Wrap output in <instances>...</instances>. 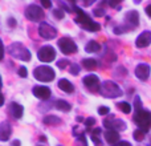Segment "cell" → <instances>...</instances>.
Segmentation results:
<instances>
[{"label": "cell", "mask_w": 151, "mask_h": 146, "mask_svg": "<svg viewBox=\"0 0 151 146\" xmlns=\"http://www.w3.org/2000/svg\"><path fill=\"white\" fill-rule=\"evenodd\" d=\"M99 49H101L99 43L94 41V40H90V41L86 44V47H85V51L86 52H89V53H96V52H98Z\"/></svg>", "instance_id": "obj_20"}, {"label": "cell", "mask_w": 151, "mask_h": 146, "mask_svg": "<svg viewBox=\"0 0 151 146\" xmlns=\"http://www.w3.org/2000/svg\"><path fill=\"white\" fill-rule=\"evenodd\" d=\"M83 85L89 89L90 92H99L101 90V84H99V78L96 74H88L83 77L82 80Z\"/></svg>", "instance_id": "obj_11"}, {"label": "cell", "mask_w": 151, "mask_h": 146, "mask_svg": "<svg viewBox=\"0 0 151 146\" xmlns=\"http://www.w3.org/2000/svg\"><path fill=\"white\" fill-rule=\"evenodd\" d=\"M139 25V15L137 11H129L125 15V25L123 27H117L114 28L115 33H123L126 31L134 29L135 27Z\"/></svg>", "instance_id": "obj_2"}, {"label": "cell", "mask_w": 151, "mask_h": 146, "mask_svg": "<svg viewBox=\"0 0 151 146\" xmlns=\"http://www.w3.org/2000/svg\"><path fill=\"white\" fill-rule=\"evenodd\" d=\"M118 109L121 110L122 113H125V114H129V113L131 112V105L129 104L127 101H121V102H118Z\"/></svg>", "instance_id": "obj_24"}, {"label": "cell", "mask_w": 151, "mask_h": 146, "mask_svg": "<svg viewBox=\"0 0 151 146\" xmlns=\"http://www.w3.org/2000/svg\"><path fill=\"white\" fill-rule=\"evenodd\" d=\"M41 5L44 8H50V7H52V3H50V1H42V0H41Z\"/></svg>", "instance_id": "obj_36"}, {"label": "cell", "mask_w": 151, "mask_h": 146, "mask_svg": "<svg viewBox=\"0 0 151 146\" xmlns=\"http://www.w3.org/2000/svg\"><path fill=\"white\" fill-rule=\"evenodd\" d=\"M11 133H12V129H11V125L8 122H1L0 124V139L1 141H8V138L11 137Z\"/></svg>", "instance_id": "obj_17"}, {"label": "cell", "mask_w": 151, "mask_h": 146, "mask_svg": "<svg viewBox=\"0 0 151 146\" xmlns=\"http://www.w3.org/2000/svg\"><path fill=\"white\" fill-rule=\"evenodd\" d=\"M39 146H41V145H39Z\"/></svg>", "instance_id": "obj_42"}, {"label": "cell", "mask_w": 151, "mask_h": 146, "mask_svg": "<svg viewBox=\"0 0 151 146\" xmlns=\"http://www.w3.org/2000/svg\"><path fill=\"white\" fill-rule=\"evenodd\" d=\"M58 88L63 92H65V93H72V92L74 90L73 84L69 80H66V78H61V80L58 81Z\"/></svg>", "instance_id": "obj_19"}, {"label": "cell", "mask_w": 151, "mask_h": 146, "mask_svg": "<svg viewBox=\"0 0 151 146\" xmlns=\"http://www.w3.org/2000/svg\"><path fill=\"white\" fill-rule=\"evenodd\" d=\"M77 146H88V144H86V141H85V138H83L82 136L77 138Z\"/></svg>", "instance_id": "obj_34"}, {"label": "cell", "mask_w": 151, "mask_h": 146, "mask_svg": "<svg viewBox=\"0 0 151 146\" xmlns=\"http://www.w3.org/2000/svg\"><path fill=\"white\" fill-rule=\"evenodd\" d=\"M9 55L12 57L17 59V60H21V61H29L31 60V52H29L28 48H25L23 44L20 43H13L9 48Z\"/></svg>", "instance_id": "obj_4"}, {"label": "cell", "mask_w": 151, "mask_h": 146, "mask_svg": "<svg viewBox=\"0 0 151 146\" xmlns=\"http://www.w3.org/2000/svg\"><path fill=\"white\" fill-rule=\"evenodd\" d=\"M150 72H151V68L149 64H146V63L138 64V66L135 68V76L142 81H146L149 78Z\"/></svg>", "instance_id": "obj_13"}, {"label": "cell", "mask_w": 151, "mask_h": 146, "mask_svg": "<svg viewBox=\"0 0 151 146\" xmlns=\"http://www.w3.org/2000/svg\"><path fill=\"white\" fill-rule=\"evenodd\" d=\"M104 138H105V141H106V144H109L111 146H114V145H117L118 142H121L119 141V133H118V132H114V130H107L106 133H105Z\"/></svg>", "instance_id": "obj_16"}, {"label": "cell", "mask_w": 151, "mask_h": 146, "mask_svg": "<svg viewBox=\"0 0 151 146\" xmlns=\"http://www.w3.org/2000/svg\"><path fill=\"white\" fill-rule=\"evenodd\" d=\"M94 124H96V120H94V118H88V120L85 121V128H91Z\"/></svg>", "instance_id": "obj_33"}, {"label": "cell", "mask_w": 151, "mask_h": 146, "mask_svg": "<svg viewBox=\"0 0 151 146\" xmlns=\"http://www.w3.org/2000/svg\"><path fill=\"white\" fill-rule=\"evenodd\" d=\"M114 146H131V145L129 144L127 141H121V142H118V144L114 145Z\"/></svg>", "instance_id": "obj_37"}, {"label": "cell", "mask_w": 151, "mask_h": 146, "mask_svg": "<svg viewBox=\"0 0 151 146\" xmlns=\"http://www.w3.org/2000/svg\"><path fill=\"white\" fill-rule=\"evenodd\" d=\"M58 48L64 55H73L77 52V45L70 37H63L58 40Z\"/></svg>", "instance_id": "obj_10"}, {"label": "cell", "mask_w": 151, "mask_h": 146, "mask_svg": "<svg viewBox=\"0 0 151 146\" xmlns=\"http://www.w3.org/2000/svg\"><path fill=\"white\" fill-rule=\"evenodd\" d=\"M33 76L36 80L41 81V82H50V81L55 80L56 73L53 71V68H50V66L40 65L33 71Z\"/></svg>", "instance_id": "obj_5"}, {"label": "cell", "mask_w": 151, "mask_h": 146, "mask_svg": "<svg viewBox=\"0 0 151 146\" xmlns=\"http://www.w3.org/2000/svg\"><path fill=\"white\" fill-rule=\"evenodd\" d=\"M99 93L104 97H106V98H117V97H121L123 94L122 89H121L114 81H110V80L101 84V90H99Z\"/></svg>", "instance_id": "obj_3"}, {"label": "cell", "mask_w": 151, "mask_h": 146, "mask_svg": "<svg viewBox=\"0 0 151 146\" xmlns=\"http://www.w3.org/2000/svg\"><path fill=\"white\" fill-rule=\"evenodd\" d=\"M94 15H96V16H104L105 15V11L102 9V8H97V9H94Z\"/></svg>", "instance_id": "obj_35"}, {"label": "cell", "mask_w": 151, "mask_h": 146, "mask_svg": "<svg viewBox=\"0 0 151 146\" xmlns=\"http://www.w3.org/2000/svg\"><path fill=\"white\" fill-rule=\"evenodd\" d=\"M8 25H11V27H15V25H16V21H15V19H9V20H8Z\"/></svg>", "instance_id": "obj_38"}, {"label": "cell", "mask_w": 151, "mask_h": 146, "mask_svg": "<svg viewBox=\"0 0 151 146\" xmlns=\"http://www.w3.org/2000/svg\"><path fill=\"white\" fill-rule=\"evenodd\" d=\"M53 15H55L57 19H63L64 17V11L63 9H55L53 11Z\"/></svg>", "instance_id": "obj_32"}, {"label": "cell", "mask_w": 151, "mask_h": 146, "mask_svg": "<svg viewBox=\"0 0 151 146\" xmlns=\"http://www.w3.org/2000/svg\"><path fill=\"white\" fill-rule=\"evenodd\" d=\"M104 126L107 128L109 130H114V132H122L126 129V124L122 120H119V118H115L114 116H110V117L105 118Z\"/></svg>", "instance_id": "obj_8"}, {"label": "cell", "mask_w": 151, "mask_h": 146, "mask_svg": "<svg viewBox=\"0 0 151 146\" xmlns=\"http://www.w3.org/2000/svg\"><path fill=\"white\" fill-rule=\"evenodd\" d=\"M9 112H11V114L16 118V120H19V118L23 117L24 108L21 106L20 104H17V102H12V104L9 105Z\"/></svg>", "instance_id": "obj_18"}, {"label": "cell", "mask_w": 151, "mask_h": 146, "mask_svg": "<svg viewBox=\"0 0 151 146\" xmlns=\"http://www.w3.org/2000/svg\"><path fill=\"white\" fill-rule=\"evenodd\" d=\"M146 13H147V15H149L150 17H151V4H150V5H147V7H146Z\"/></svg>", "instance_id": "obj_39"}, {"label": "cell", "mask_w": 151, "mask_h": 146, "mask_svg": "<svg viewBox=\"0 0 151 146\" xmlns=\"http://www.w3.org/2000/svg\"><path fill=\"white\" fill-rule=\"evenodd\" d=\"M134 122L138 125V129L143 130L145 133L149 132V128L151 126V112L147 110H138L134 116Z\"/></svg>", "instance_id": "obj_6"}, {"label": "cell", "mask_w": 151, "mask_h": 146, "mask_svg": "<svg viewBox=\"0 0 151 146\" xmlns=\"http://www.w3.org/2000/svg\"><path fill=\"white\" fill-rule=\"evenodd\" d=\"M33 94L40 100H48L50 96H52V92L48 86L44 85H39V86H35L33 88Z\"/></svg>", "instance_id": "obj_15"}, {"label": "cell", "mask_w": 151, "mask_h": 146, "mask_svg": "<svg viewBox=\"0 0 151 146\" xmlns=\"http://www.w3.org/2000/svg\"><path fill=\"white\" fill-rule=\"evenodd\" d=\"M12 145H13V146H20V142H19V141H13Z\"/></svg>", "instance_id": "obj_41"}, {"label": "cell", "mask_w": 151, "mask_h": 146, "mask_svg": "<svg viewBox=\"0 0 151 146\" xmlns=\"http://www.w3.org/2000/svg\"><path fill=\"white\" fill-rule=\"evenodd\" d=\"M74 12L77 13L76 23H77L80 27H82L83 29H86V31H91V32H97V31L101 29V25H99L97 21L91 20L90 16H89L88 13L83 12L81 8H78L77 5H76V8H74Z\"/></svg>", "instance_id": "obj_1"}, {"label": "cell", "mask_w": 151, "mask_h": 146, "mask_svg": "<svg viewBox=\"0 0 151 146\" xmlns=\"http://www.w3.org/2000/svg\"><path fill=\"white\" fill-rule=\"evenodd\" d=\"M109 112H110V109L107 106H101V108H98V114L99 116H106V114H109Z\"/></svg>", "instance_id": "obj_28"}, {"label": "cell", "mask_w": 151, "mask_h": 146, "mask_svg": "<svg viewBox=\"0 0 151 146\" xmlns=\"http://www.w3.org/2000/svg\"><path fill=\"white\" fill-rule=\"evenodd\" d=\"M39 33L42 39L50 40V39H53V37H56L57 31H56V28H53V27L49 25L48 23L42 21V23H40V25H39Z\"/></svg>", "instance_id": "obj_12"}, {"label": "cell", "mask_w": 151, "mask_h": 146, "mask_svg": "<svg viewBox=\"0 0 151 146\" xmlns=\"http://www.w3.org/2000/svg\"><path fill=\"white\" fill-rule=\"evenodd\" d=\"M19 76H20V77H23V78H25L27 76H28V71H27L25 66H21V68L19 69Z\"/></svg>", "instance_id": "obj_31"}, {"label": "cell", "mask_w": 151, "mask_h": 146, "mask_svg": "<svg viewBox=\"0 0 151 146\" xmlns=\"http://www.w3.org/2000/svg\"><path fill=\"white\" fill-rule=\"evenodd\" d=\"M145 134H146V133H145L143 130H141V129H137V130L134 132L133 136H134V139H135V141H139V142H141V141H143Z\"/></svg>", "instance_id": "obj_26"}, {"label": "cell", "mask_w": 151, "mask_h": 146, "mask_svg": "<svg viewBox=\"0 0 151 146\" xmlns=\"http://www.w3.org/2000/svg\"><path fill=\"white\" fill-rule=\"evenodd\" d=\"M56 108L58 110H61V112H69L72 109V105L65 100H57L56 101Z\"/></svg>", "instance_id": "obj_22"}, {"label": "cell", "mask_w": 151, "mask_h": 146, "mask_svg": "<svg viewBox=\"0 0 151 146\" xmlns=\"http://www.w3.org/2000/svg\"><path fill=\"white\" fill-rule=\"evenodd\" d=\"M99 134H101V129L99 128H96L94 130H91V139H93L94 145L96 146H104V144H102L101 138H99Z\"/></svg>", "instance_id": "obj_23"}, {"label": "cell", "mask_w": 151, "mask_h": 146, "mask_svg": "<svg viewBox=\"0 0 151 146\" xmlns=\"http://www.w3.org/2000/svg\"><path fill=\"white\" fill-rule=\"evenodd\" d=\"M150 44H151V32L150 31L142 32L135 40V45L138 48H146Z\"/></svg>", "instance_id": "obj_14"}, {"label": "cell", "mask_w": 151, "mask_h": 146, "mask_svg": "<svg viewBox=\"0 0 151 146\" xmlns=\"http://www.w3.org/2000/svg\"><path fill=\"white\" fill-rule=\"evenodd\" d=\"M25 17L31 21H40L44 17V11L36 4H31L25 8Z\"/></svg>", "instance_id": "obj_7"}, {"label": "cell", "mask_w": 151, "mask_h": 146, "mask_svg": "<svg viewBox=\"0 0 151 146\" xmlns=\"http://www.w3.org/2000/svg\"><path fill=\"white\" fill-rule=\"evenodd\" d=\"M44 124H47V125H60L61 120L56 116H47L44 118Z\"/></svg>", "instance_id": "obj_25"}, {"label": "cell", "mask_w": 151, "mask_h": 146, "mask_svg": "<svg viewBox=\"0 0 151 146\" xmlns=\"http://www.w3.org/2000/svg\"><path fill=\"white\" fill-rule=\"evenodd\" d=\"M118 1H109V5H111V7H117Z\"/></svg>", "instance_id": "obj_40"}, {"label": "cell", "mask_w": 151, "mask_h": 146, "mask_svg": "<svg viewBox=\"0 0 151 146\" xmlns=\"http://www.w3.org/2000/svg\"><path fill=\"white\" fill-rule=\"evenodd\" d=\"M69 64H70V63H69L68 60H60L57 63V66H58V68H61V69H64V68H68Z\"/></svg>", "instance_id": "obj_29"}, {"label": "cell", "mask_w": 151, "mask_h": 146, "mask_svg": "<svg viewBox=\"0 0 151 146\" xmlns=\"http://www.w3.org/2000/svg\"><path fill=\"white\" fill-rule=\"evenodd\" d=\"M134 105H135L137 112H138V110H142V101H141L139 97H135V100H134Z\"/></svg>", "instance_id": "obj_30"}, {"label": "cell", "mask_w": 151, "mask_h": 146, "mask_svg": "<svg viewBox=\"0 0 151 146\" xmlns=\"http://www.w3.org/2000/svg\"><path fill=\"white\" fill-rule=\"evenodd\" d=\"M82 66L88 71H93L98 66V63H97L94 59H83L82 60Z\"/></svg>", "instance_id": "obj_21"}, {"label": "cell", "mask_w": 151, "mask_h": 146, "mask_svg": "<svg viewBox=\"0 0 151 146\" xmlns=\"http://www.w3.org/2000/svg\"><path fill=\"white\" fill-rule=\"evenodd\" d=\"M37 59H39L41 63H50L56 59V51L53 47L50 45H45V47L40 48L39 52H37Z\"/></svg>", "instance_id": "obj_9"}, {"label": "cell", "mask_w": 151, "mask_h": 146, "mask_svg": "<svg viewBox=\"0 0 151 146\" xmlns=\"http://www.w3.org/2000/svg\"><path fill=\"white\" fill-rule=\"evenodd\" d=\"M69 72H70L73 76H77L78 73H80V66H78L77 64H70V66H69Z\"/></svg>", "instance_id": "obj_27"}]
</instances>
